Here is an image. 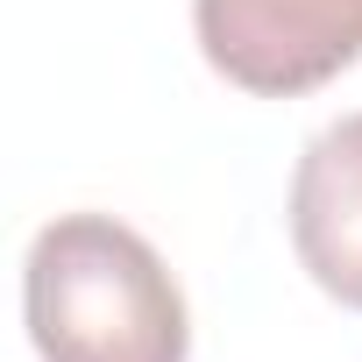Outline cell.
Returning a JSON list of instances; mask_svg holds the SVG:
<instances>
[{
    "mask_svg": "<svg viewBox=\"0 0 362 362\" xmlns=\"http://www.w3.org/2000/svg\"><path fill=\"white\" fill-rule=\"evenodd\" d=\"M22 320L43 362H185L192 355L177 277L114 214H64L29 242Z\"/></svg>",
    "mask_w": 362,
    "mask_h": 362,
    "instance_id": "6da1fadb",
    "label": "cell"
},
{
    "mask_svg": "<svg viewBox=\"0 0 362 362\" xmlns=\"http://www.w3.org/2000/svg\"><path fill=\"white\" fill-rule=\"evenodd\" d=\"M192 29L228 86L298 100L362 57V0H192Z\"/></svg>",
    "mask_w": 362,
    "mask_h": 362,
    "instance_id": "7a4b0ae2",
    "label": "cell"
},
{
    "mask_svg": "<svg viewBox=\"0 0 362 362\" xmlns=\"http://www.w3.org/2000/svg\"><path fill=\"white\" fill-rule=\"evenodd\" d=\"M291 249L327 298L362 313V114L305 142L291 170Z\"/></svg>",
    "mask_w": 362,
    "mask_h": 362,
    "instance_id": "3957f363",
    "label": "cell"
}]
</instances>
